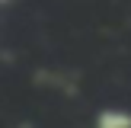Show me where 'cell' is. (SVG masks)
Masks as SVG:
<instances>
[{
    "mask_svg": "<svg viewBox=\"0 0 131 128\" xmlns=\"http://www.w3.org/2000/svg\"><path fill=\"white\" fill-rule=\"evenodd\" d=\"M0 3H13V0H0Z\"/></svg>",
    "mask_w": 131,
    "mask_h": 128,
    "instance_id": "2",
    "label": "cell"
},
{
    "mask_svg": "<svg viewBox=\"0 0 131 128\" xmlns=\"http://www.w3.org/2000/svg\"><path fill=\"white\" fill-rule=\"evenodd\" d=\"M93 128H131V109H122V106L99 109L93 119Z\"/></svg>",
    "mask_w": 131,
    "mask_h": 128,
    "instance_id": "1",
    "label": "cell"
}]
</instances>
